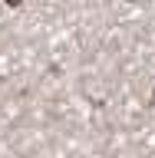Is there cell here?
Instances as JSON below:
<instances>
[{"mask_svg": "<svg viewBox=\"0 0 155 158\" xmlns=\"http://www.w3.org/2000/svg\"><path fill=\"white\" fill-rule=\"evenodd\" d=\"M152 106H155V92H152Z\"/></svg>", "mask_w": 155, "mask_h": 158, "instance_id": "6da1fadb", "label": "cell"}]
</instances>
